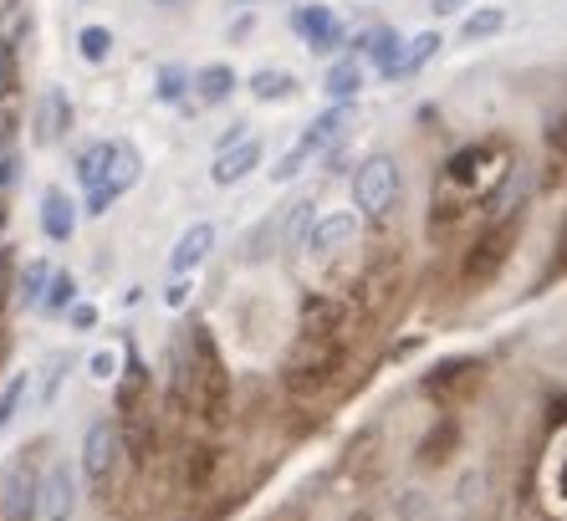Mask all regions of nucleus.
<instances>
[{
	"label": "nucleus",
	"mask_w": 567,
	"mask_h": 521,
	"mask_svg": "<svg viewBox=\"0 0 567 521\" xmlns=\"http://www.w3.org/2000/svg\"><path fill=\"white\" fill-rule=\"evenodd\" d=\"M261 164V139H240V144H230V149H220L215 154V164H210V180L215 184H240L246 174Z\"/></svg>",
	"instance_id": "nucleus-12"
},
{
	"label": "nucleus",
	"mask_w": 567,
	"mask_h": 521,
	"mask_svg": "<svg viewBox=\"0 0 567 521\" xmlns=\"http://www.w3.org/2000/svg\"><path fill=\"white\" fill-rule=\"evenodd\" d=\"M16 180H21V159H16L11 149H0V195H6Z\"/></svg>",
	"instance_id": "nucleus-32"
},
{
	"label": "nucleus",
	"mask_w": 567,
	"mask_h": 521,
	"mask_svg": "<svg viewBox=\"0 0 567 521\" xmlns=\"http://www.w3.org/2000/svg\"><path fill=\"white\" fill-rule=\"evenodd\" d=\"M31 511H41V476L21 456L6 470V521H31Z\"/></svg>",
	"instance_id": "nucleus-8"
},
{
	"label": "nucleus",
	"mask_w": 567,
	"mask_h": 521,
	"mask_svg": "<svg viewBox=\"0 0 567 521\" xmlns=\"http://www.w3.org/2000/svg\"><path fill=\"white\" fill-rule=\"evenodd\" d=\"M66 323H72V333H93V327H97V307H87V302H78V307L66 313Z\"/></svg>",
	"instance_id": "nucleus-31"
},
{
	"label": "nucleus",
	"mask_w": 567,
	"mask_h": 521,
	"mask_svg": "<svg viewBox=\"0 0 567 521\" xmlns=\"http://www.w3.org/2000/svg\"><path fill=\"white\" fill-rule=\"evenodd\" d=\"M291 27H297V37H302L312 52H332V47L343 41V21H338L328 6H302V11L291 16Z\"/></svg>",
	"instance_id": "nucleus-9"
},
{
	"label": "nucleus",
	"mask_w": 567,
	"mask_h": 521,
	"mask_svg": "<svg viewBox=\"0 0 567 521\" xmlns=\"http://www.w3.org/2000/svg\"><path fill=\"white\" fill-rule=\"evenodd\" d=\"M236 72L225 62H210V67H199L195 72V92H199V103H225L230 92H236Z\"/></svg>",
	"instance_id": "nucleus-17"
},
{
	"label": "nucleus",
	"mask_w": 567,
	"mask_h": 521,
	"mask_svg": "<svg viewBox=\"0 0 567 521\" xmlns=\"http://www.w3.org/2000/svg\"><path fill=\"white\" fill-rule=\"evenodd\" d=\"M66 307H78V276L56 272L52 276V292H47V313H66Z\"/></svg>",
	"instance_id": "nucleus-27"
},
{
	"label": "nucleus",
	"mask_w": 567,
	"mask_h": 521,
	"mask_svg": "<svg viewBox=\"0 0 567 521\" xmlns=\"http://www.w3.org/2000/svg\"><path fill=\"white\" fill-rule=\"evenodd\" d=\"M118 358H123V353H113V348H97L93 358H87V374H93L97 384H113V378H118Z\"/></svg>",
	"instance_id": "nucleus-28"
},
{
	"label": "nucleus",
	"mask_w": 567,
	"mask_h": 521,
	"mask_svg": "<svg viewBox=\"0 0 567 521\" xmlns=\"http://www.w3.org/2000/svg\"><path fill=\"white\" fill-rule=\"evenodd\" d=\"M404 47H410V41L399 37V31H389V27H373V31H363V37H358V52L373 57V67H379L389 82H394L399 62H404Z\"/></svg>",
	"instance_id": "nucleus-14"
},
{
	"label": "nucleus",
	"mask_w": 567,
	"mask_h": 521,
	"mask_svg": "<svg viewBox=\"0 0 567 521\" xmlns=\"http://www.w3.org/2000/svg\"><path fill=\"white\" fill-rule=\"evenodd\" d=\"M353 241H358V215L338 210V215H322V221L312 225V235H307V251H312V256H338V251L353 246Z\"/></svg>",
	"instance_id": "nucleus-10"
},
{
	"label": "nucleus",
	"mask_w": 567,
	"mask_h": 521,
	"mask_svg": "<svg viewBox=\"0 0 567 521\" xmlns=\"http://www.w3.org/2000/svg\"><path fill=\"white\" fill-rule=\"evenodd\" d=\"M506 27V11H496V6H486V11H471L465 16V27H461V37L465 41H486V37H496V31Z\"/></svg>",
	"instance_id": "nucleus-24"
},
{
	"label": "nucleus",
	"mask_w": 567,
	"mask_h": 521,
	"mask_svg": "<svg viewBox=\"0 0 567 521\" xmlns=\"http://www.w3.org/2000/svg\"><path fill=\"white\" fill-rule=\"evenodd\" d=\"M399 195V164L389 154H373L363 170L353 174V200L363 215H389V205H394Z\"/></svg>",
	"instance_id": "nucleus-2"
},
{
	"label": "nucleus",
	"mask_w": 567,
	"mask_h": 521,
	"mask_svg": "<svg viewBox=\"0 0 567 521\" xmlns=\"http://www.w3.org/2000/svg\"><path fill=\"white\" fill-rule=\"evenodd\" d=\"M78 52L87 57V62H107V52H113V31L107 27H82L78 31Z\"/></svg>",
	"instance_id": "nucleus-26"
},
{
	"label": "nucleus",
	"mask_w": 567,
	"mask_h": 521,
	"mask_svg": "<svg viewBox=\"0 0 567 521\" xmlns=\"http://www.w3.org/2000/svg\"><path fill=\"white\" fill-rule=\"evenodd\" d=\"M348 129H353V103H332L328 113L312 118V129L302 133V149H307V154H328V149L338 144Z\"/></svg>",
	"instance_id": "nucleus-11"
},
{
	"label": "nucleus",
	"mask_w": 567,
	"mask_h": 521,
	"mask_svg": "<svg viewBox=\"0 0 567 521\" xmlns=\"http://www.w3.org/2000/svg\"><path fill=\"white\" fill-rule=\"evenodd\" d=\"M512 241H516V221H506V225L481 235V246L465 256V287H486L491 276L506 266V256H512Z\"/></svg>",
	"instance_id": "nucleus-3"
},
{
	"label": "nucleus",
	"mask_w": 567,
	"mask_h": 521,
	"mask_svg": "<svg viewBox=\"0 0 567 521\" xmlns=\"http://www.w3.org/2000/svg\"><path fill=\"white\" fill-rule=\"evenodd\" d=\"M6 139H11V118L0 113V144H6Z\"/></svg>",
	"instance_id": "nucleus-35"
},
{
	"label": "nucleus",
	"mask_w": 567,
	"mask_h": 521,
	"mask_svg": "<svg viewBox=\"0 0 567 521\" xmlns=\"http://www.w3.org/2000/svg\"><path fill=\"white\" fill-rule=\"evenodd\" d=\"M450 440H455V425L445 419V425H440V435H430V440H424V466H440V460L450 456V450H445Z\"/></svg>",
	"instance_id": "nucleus-29"
},
{
	"label": "nucleus",
	"mask_w": 567,
	"mask_h": 521,
	"mask_svg": "<svg viewBox=\"0 0 567 521\" xmlns=\"http://www.w3.org/2000/svg\"><path fill=\"white\" fill-rule=\"evenodd\" d=\"M440 41H445V37H440V31H420V37H414L410 47H404V62H399L394 82H399V78H414V72H420V67L440 52Z\"/></svg>",
	"instance_id": "nucleus-23"
},
{
	"label": "nucleus",
	"mask_w": 567,
	"mask_h": 521,
	"mask_svg": "<svg viewBox=\"0 0 567 521\" xmlns=\"http://www.w3.org/2000/svg\"><path fill=\"white\" fill-rule=\"evenodd\" d=\"M133 180H138V149H133L128 139H118V159H113L107 180L87 190V215H107V210H113V200H118L123 190H133Z\"/></svg>",
	"instance_id": "nucleus-5"
},
{
	"label": "nucleus",
	"mask_w": 567,
	"mask_h": 521,
	"mask_svg": "<svg viewBox=\"0 0 567 521\" xmlns=\"http://www.w3.org/2000/svg\"><path fill=\"white\" fill-rule=\"evenodd\" d=\"M113 159H118V139H113V144H107V139H103V144H93L87 154L78 159V180L87 184V190H93V184H103L107 170H113Z\"/></svg>",
	"instance_id": "nucleus-19"
},
{
	"label": "nucleus",
	"mask_w": 567,
	"mask_h": 521,
	"mask_svg": "<svg viewBox=\"0 0 567 521\" xmlns=\"http://www.w3.org/2000/svg\"><path fill=\"white\" fill-rule=\"evenodd\" d=\"M210 251H215V225H210V221H195L185 235H179V241H174V251H169V272H174V276L195 272V266H199L205 256H210Z\"/></svg>",
	"instance_id": "nucleus-13"
},
{
	"label": "nucleus",
	"mask_w": 567,
	"mask_h": 521,
	"mask_svg": "<svg viewBox=\"0 0 567 521\" xmlns=\"http://www.w3.org/2000/svg\"><path fill=\"white\" fill-rule=\"evenodd\" d=\"M0 246H6V210H0Z\"/></svg>",
	"instance_id": "nucleus-36"
},
{
	"label": "nucleus",
	"mask_w": 567,
	"mask_h": 521,
	"mask_svg": "<svg viewBox=\"0 0 567 521\" xmlns=\"http://www.w3.org/2000/svg\"><path fill=\"white\" fill-rule=\"evenodd\" d=\"M72 368V358L66 353H47V364L37 368V384H31V405L47 409L56 399V389H62V374Z\"/></svg>",
	"instance_id": "nucleus-16"
},
{
	"label": "nucleus",
	"mask_w": 567,
	"mask_h": 521,
	"mask_svg": "<svg viewBox=\"0 0 567 521\" xmlns=\"http://www.w3.org/2000/svg\"><path fill=\"white\" fill-rule=\"evenodd\" d=\"M189 88H195V78H189L185 67H158V82H154L158 103H179Z\"/></svg>",
	"instance_id": "nucleus-25"
},
{
	"label": "nucleus",
	"mask_w": 567,
	"mask_h": 521,
	"mask_svg": "<svg viewBox=\"0 0 567 521\" xmlns=\"http://www.w3.org/2000/svg\"><path fill=\"white\" fill-rule=\"evenodd\" d=\"M11 57H16V41L0 31V92H11Z\"/></svg>",
	"instance_id": "nucleus-33"
},
{
	"label": "nucleus",
	"mask_w": 567,
	"mask_h": 521,
	"mask_svg": "<svg viewBox=\"0 0 567 521\" xmlns=\"http://www.w3.org/2000/svg\"><path fill=\"white\" fill-rule=\"evenodd\" d=\"M118 425H107V419H97L93 430H87V440H82V470H87V481L93 486H107L113 481V470H118Z\"/></svg>",
	"instance_id": "nucleus-4"
},
{
	"label": "nucleus",
	"mask_w": 567,
	"mask_h": 521,
	"mask_svg": "<svg viewBox=\"0 0 567 521\" xmlns=\"http://www.w3.org/2000/svg\"><path fill=\"white\" fill-rule=\"evenodd\" d=\"M41 231H47V241H72V231H78V205L62 195V190H47L41 195Z\"/></svg>",
	"instance_id": "nucleus-15"
},
{
	"label": "nucleus",
	"mask_w": 567,
	"mask_h": 521,
	"mask_svg": "<svg viewBox=\"0 0 567 521\" xmlns=\"http://www.w3.org/2000/svg\"><path fill=\"white\" fill-rule=\"evenodd\" d=\"M251 98H261V103H287V98H297V78L291 72H256L251 78Z\"/></svg>",
	"instance_id": "nucleus-21"
},
{
	"label": "nucleus",
	"mask_w": 567,
	"mask_h": 521,
	"mask_svg": "<svg viewBox=\"0 0 567 521\" xmlns=\"http://www.w3.org/2000/svg\"><path fill=\"white\" fill-rule=\"evenodd\" d=\"M465 6H471V0H430L435 16H455V11H465Z\"/></svg>",
	"instance_id": "nucleus-34"
},
{
	"label": "nucleus",
	"mask_w": 567,
	"mask_h": 521,
	"mask_svg": "<svg viewBox=\"0 0 567 521\" xmlns=\"http://www.w3.org/2000/svg\"><path fill=\"white\" fill-rule=\"evenodd\" d=\"M343 368V338L338 327H302V343L287 364V384L291 394H317L328 389V378Z\"/></svg>",
	"instance_id": "nucleus-1"
},
{
	"label": "nucleus",
	"mask_w": 567,
	"mask_h": 521,
	"mask_svg": "<svg viewBox=\"0 0 567 521\" xmlns=\"http://www.w3.org/2000/svg\"><path fill=\"white\" fill-rule=\"evenodd\" d=\"M72 129V103H66V92L62 88H47L37 98V113H31V144H56L62 133Z\"/></svg>",
	"instance_id": "nucleus-7"
},
{
	"label": "nucleus",
	"mask_w": 567,
	"mask_h": 521,
	"mask_svg": "<svg viewBox=\"0 0 567 521\" xmlns=\"http://www.w3.org/2000/svg\"><path fill=\"white\" fill-rule=\"evenodd\" d=\"M21 405H31V374H16L6 389H0V435L16 425V415H21Z\"/></svg>",
	"instance_id": "nucleus-22"
},
{
	"label": "nucleus",
	"mask_w": 567,
	"mask_h": 521,
	"mask_svg": "<svg viewBox=\"0 0 567 521\" xmlns=\"http://www.w3.org/2000/svg\"><path fill=\"white\" fill-rule=\"evenodd\" d=\"M72 511H78V470L66 466V460H56V466H47V476H41V517L72 521Z\"/></svg>",
	"instance_id": "nucleus-6"
},
{
	"label": "nucleus",
	"mask_w": 567,
	"mask_h": 521,
	"mask_svg": "<svg viewBox=\"0 0 567 521\" xmlns=\"http://www.w3.org/2000/svg\"><path fill=\"white\" fill-rule=\"evenodd\" d=\"M52 266L47 260H27V272H21V307H47V292H52Z\"/></svg>",
	"instance_id": "nucleus-20"
},
{
	"label": "nucleus",
	"mask_w": 567,
	"mask_h": 521,
	"mask_svg": "<svg viewBox=\"0 0 567 521\" xmlns=\"http://www.w3.org/2000/svg\"><path fill=\"white\" fill-rule=\"evenodd\" d=\"M6 11H16V0H0V16H6Z\"/></svg>",
	"instance_id": "nucleus-37"
},
{
	"label": "nucleus",
	"mask_w": 567,
	"mask_h": 521,
	"mask_svg": "<svg viewBox=\"0 0 567 521\" xmlns=\"http://www.w3.org/2000/svg\"><path fill=\"white\" fill-rule=\"evenodd\" d=\"M189 292H195V272L174 276V282H169V292H164V302H169V307H185V302H189Z\"/></svg>",
	"instance_id": "nucleus-30"
},
{
	"label": "nucleus",
	"mask_w": 567,
	"mask_h": 521,
	"mask_svg": "<svg viewBox=\"0 0 567 521\" xmlns=\"http://www.w3.org/2000/svg\"><path fill=\"white\" fill-rule=\"evenodd\" d=\"M358 88H363V67L348 57V62H332L328 67V78H322V92H328L332 103H353Z\"/></svg>",
	"instance_id": "nucleus-18"
},
{
	"label": "nucleus",
	"mask_w": 567,
	"mask_h": 521,
	"mask_svg": "<svg viewBox=\"0 0 567 521\" xmlns=\"http://www.w3.org/2000/svg\"><path fill=\"white\" fill-rule=\"evenodd\" d=\"M154 6H179V0H154Z\"/></svg>",
	"instance_id": "nucleus-38"
}]
</instances>
